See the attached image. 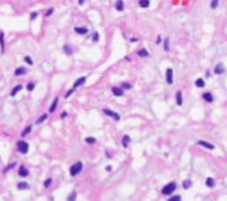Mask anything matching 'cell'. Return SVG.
Masks as SVG:
<instances>
[{
	"instance_id": "cell-1",
	"label": "cell",
	"mask_w": 227,
	"mask_h": 201,
	"mask_svg": "<svg viewBox=\"0 0 227 201\" xmlns=\"http://www.w3.org/2000/svg\"><path fill=\"white\" fill-rule=\"evenodd\" d=\"M81 170H83V163H81V162H76L74 165H72L69 173H70V175H72V177H74V175H77Z\"/></svg>"
},
{
	"instance_id": "cell-2",
	"label": "cell",
	"mask_w": 227,
	"mask_h": 201,
	"mask_svg": "<svg viewBox=\"0 0 227 201\" xmlns=\"http://www.w3.org/2000/svg\"><path fill=\"white\" fill-rule=\"evenodd\" d=\"M176 182H170V184H168V185H165L164 188H162V194H165V196H169V194H172L173 192H174V189H176Z\"/></svg>"
},
{
	"instance_id": "cell-3",
	"label": "cell",
	"mask_w": 227,
	"mask_h": 201,
	"mask_svg": "<svg viewBox=\"0 0 227 201\" xmlns=\"http://www.w3.org/2000/svg\"><path fill=\"white\" fill-rule=\"evenodd\" d=\"M16 146H18L19 152H22V154H26V152H28V143L20 140V142L16 143Z\"/></svg>"
},
{
	"instance_id": "cell-4",
	"label": "cell",
	"mask_w": 227,
	"mask_h": 201,
	"mask_svg": "<svg viewBox=\"0 0 227 201\" xmlns=\"http://www.w3.org/2000/svg\"><path fill=\"white\" fill-rule=\"evenodd\" d=\"M103 112H104V115H107V116L114 117L115 120H119V119H120V116H119V115H118L116 112H114V111H111V109H108V108H104V109H103Z\"/></svg>"
},
{
	"instance_id": "cell-5",
	"label": "cell",
	"mask_w": 227,
	"mask_h": 201,
	"mask_svg": "<svg viewBox=\"0 0 227 201\" xmlns=\"http://www.w3.org/2000/svg\"><path fill=\"white\" fill-rule=\"evenodd\" d=\"M166 82L169 85L173 84V69L172 68H168L166 69Z\"/></svg>"
},
{
	"instance_id": "cell-6",
	"label": "cell",
	"mask_w": 227,
	"mask_h": 201,
	"mask_svg": "<svg viewBox=\"0 0 227 201\" xmlns=\"http://www.w3.org/2000/svg\"><path fill=\"white\" fill-rule=\"evenodd\" d=\"M197 145H200V146H203V147H206V149H210V150H214V149H215V146H214V145H211V143H208V142H206V140H199V142H197Z\"/></svg>"
},
{
	"instance_id": "cell-7",
	"label": "cell",
	"mask_w": 227,
	"mask_h": 201,
	"mask_svg": "<svg viewBox=\"0 0 227 201\" xmlns=\"http://www.w3.org/2000/svg\"><path fill=\"white\" fill-rule=\"evenodd\" d=\"M214 72H215V74H222V73L224 72V65H223V64H218V65L215 66Z\"/></svg>"
},
{
	"instance_id": "cell-8",
	"label": "cell",
	"mask_w": 227,
	"mask_h": 201,
	"mask_svg": "<svg viewBox=\"0 0 227 201\" xmlns=\"http://www.w3.org/2000/svg\"><path fill=\"white\" fill-rule=\"evenodd\" d=\"M112 93L115 94V96H123V94H124V92H123V89L122 88H118V87H114L112 88Z\"/></svg>"
},
{
	"instance_id": "cell-9",
	"label": "cell",
	"mask_w": 227,
	"mask_h": 201,
	"mask_svg": "<svg viewBox=\"0 0 227 201\" xmlns=\"http://www.w3.org/2000/svg\"><path fill=\"white\" fill-rule=\"evenodd\" d=\"M74 31L77 32V34H80V35H84V34L88 32V28L87 27H74Z\"/></svg>"
},
{
	"instance_id": "cell-10",
	"label": "cell",
	"mask_w": 227,
	"mask_h": 201,
	"mask_svg": "<svg viewBox=\"0 0 227 201\" xmlns=\"http://www.w3.org/2000/svg\"><path fill=\"white\" fill-rule=\"evenodd\" d=\"M115 8H116V11H123V9H124V3H123V0H118L115 3Z\"/></svg>"
},
{
	"instance_id": "cell-11",
	"label": "cell",
	"mask_w": 227,
	"mask_h": 201,
	"mask_svg": "<svg viewBox=\"0 0 227 201\" xmlns=\"http://www.w3.org/2000/svg\"><path fill=\"white\" fill-rule=\"evenodd\" d=\"M176 103H177V105H183V93H181V90H178V92L176 93Z\"/></svg>"
},
{
	"instance_id": "cell-12",
	"label": "cell",
	"mask_w": 227,
	"mask_h": 201,
	"mask_svg": "<svg viewBox=\"0 0 227 201\" xmlns=\"http://www.w3.org/2000/svg\"><path fill=\"white\" fill-rule=\"evenodd\" d=\"M203 99H204L207 103H212V101H214V97H212V94L210 92H206L204 94H203Z\"/></svg>"
},
{
	"instance_id": "cell-13",
	"label": "cell",
	"mask_w": 227,
	"mask_h": 201,
	"mask_svg": "<svg viewBox=\"0 0 227 201\" xmlns=\"http://www.w3.org/2000/svg\"><path fill=\"white\" fill-rule=\"evenodd\" d=\"M85 77H80V78H77V81H74V85H73V88H77V87H80V85H83L84 82H85Z\"/></svg>"
},
{
	"instance_id": "cell-14",
	"label": "cell",
	"mask_w": 227,
	"mask_h": 201,
	"mask_svg": "<svg viewBox=\"0 0 227 201\" xmlns=\"http://www.w3.org/2000/svg\"><path fill=\"white\" fill-rule=\"evenodd\" d=\"M19 175L20 177H27L28 175V170L25 166H20V169H19Z\"/></svg>"
},
{
	"instance_id": "cell-15",
	"label": "cell",
	"mask_w": 227,
	"mask_h": 201,
	"mask_svg": "<svg viewBox=\"0 0 227 201\" xmlns=\"http://www.w3.org/2000/svg\"><path fill=\"white\" fill-rule=\"evenodd\" d=\"M138 55H139V57H143V58H147L150 54H149V51L146 50V49H141V50L138 51Z\"/></svg>"
},
{
	"instance_id": "cell-16",
	"label": "cell",
	"mask_w": 227,
	"mask_h": 201,
	"mask_svg": "<svg viewBox=\"0 0 227 201\" xmlns=\"http://www.w3.org/2000/svg\"><path fill=\"white\" fill-rule=\"evenodd\" d=\"M129 143H130V136L129 135H124L122 138V145H123V147H127L129 146Z\"/></svg>"
},
{
	"instance_id": "cell-17",
	"label": "cell",
	"mask_w": 227,
	"mask_h": 201,
	"mask_svg": "<svg viewBox=\"0 0 227 201\" xmlns=\"http://www.w3.org/2000/svg\"><path fill=\"white\" fill-rule=\"evenodd\" d=\"M138 4H139L142 8H147V7L150 6V2H149V0H139Z\"/></svg>"
},
{
	"instance_id": "cell-18",
	"label": "cell",
	"mask_w": 227,
	"mask_h": 201,
	"mask_svg": "<svg viewBox=\"0 0 227 201\" xmlns=\"http://www.w3.org/2000/svg\"><path fill=\"white\" fill-rule=\"evenodd\" d=\"M195 84H196L197 88H203V87L206 85V82H204V80H203V78H197V80L195 81Z\"/></svg>"
},
{
	"instance_id": "cell-19",
	"label": "cell",
	"mask_w": 227,
	"mask_h": 201,
	"mask_svg": "<svg viewBox=\"0 0 227 201\" xmlns=\"http://www.w3.org/2000/svg\"><path fill=\"white\" fill-rule=\"evenodd\" d=\"M26 69L25 68H18L16 70H15V76H23V74H26Z\"/></svg>"
},
{
	"instance_id": "cell-20",
	"label": "cell",
	"mask_w": 227,
	"mask_h": 201,
	"mask_svg": "<svg viewBox=\"0 0 227 201\" xmlns=\"http://www.w3.org/2000/svg\"><path fill=\"white\" fill-rule=\"evenodd\" d=\"M57 104H58V99H54V101H53V104H51V107H50V109H49V112H50V113L55 111V108H57Z\"/></svg>"
},
{
	"instance_id": "cell-21",
	"label": "cell",
	"mask_w": 227,
	"mask_h": 201,
	"mask_svg": "<svg viewBox=\"0 0 227 201\" xmlns=\"http://www.w3.org/2000/svg\"><path fill=\"white\" fill-rule=\"evenodd\" d=\"M0 47H2V53H4V35L0 32Z\"/></svg>"
},
{
	"instance_id": "cell-22",
	"label": "cell",
	"mask_w": 227,
	"mask_h": 201,
	"mask_svg": "<svg viewBox=\"0 0 227 201\" xmlns=\"http://www.w3.org/2000/svg\"><path fill=\"white\" fill-rule=\"evenodd\" d=\"M27 188H28V184H27V182H19V184H18V189H20V190L27 189Z\"/></svg>"
},
{
	"instance_id": "cell-23",
	"label": "cell",
	"mask_w": 227,
	"mask_h": 201,
	"mask_svg": "<svg viewBox=\"0 0 227 201\" xmlns=\"http://www.w3.org/2000/svg\"><path fill=\"white\" fill-rule=\"evenodd\" d=\"M20 89H22V85H16V87L12 89V92H11V96H15V94H16V93H18V92H19V90H20Z\"/></svg>"
},
{
	"instance_id": "cell-24",
	"label": "cell",
	"mask_w": 227,
	"mask_h": 201,
	"mask_svg": "<svg viewBox=\"0 0 227 201\" xmlns=\"http://www.w3.org/2000/svg\"><path fill=\"white\" fill-rule=\"evenodd\" d=\"M206 184H207V186L208 188H212V186L215 185V181L212 180V178H207V181H206Z\"/></svg>"
},
{
	"instance_id": "cell-25",
	"label": "cell",
	"mask_w": 227,
	"mask_h": 201,
	"mask_svg": "<svg viewBox=\"0 0 227 201\" xmlns=\"http://www.w3.org/2000/svg\"><path fill=\"white\" fill-rule=\"evenodd\" d=\"M191 185H192L191 180H185V181H184V182H183V186H184V189H188V188H189V186H191Z\"/></svg>"
},
{
	"instance_id": "cell-26",
	"label": "cell",
	"mask_w": 227,
	"mask_h": 201,
	"mask_svg": "<svg viewBox=\"0 0 227 201\" xmlns=\"http://www.w3.org/2000/svg\"><path fill=\"white\" fill-rule=\"evenodd\" d=\"M46 119H47V115H42V116H41V117H39V119H38V120H37V124H41L42 122H45Z\"/></svg>"
},
{
	"instance_id": "cell-27",
	"label": "cell",
	"mask_w": 227,
	"mask_h": 201,
	"mask_svg": "<svg viewBox=\"0 0 227 201\" xmlns=\"http://www.w3.org/2000/svg\"><path fill=\"white\" fill-rule=\"evenodd\" d=\"M85 142L89 143V145H95V143H96V139H95V138H87Z\"/></svg>"
},
{
	"instance_id": "cell-28",
	"label": "cell",
	"mask_w": 227,
	"mask_h": 201,
	"mask_svg": "<svg viewBox=\"0 0 227 201\" xmlns=\"http://www.w3.org/2000/svg\"><path fill=\"white\" fill-rule=\"evenodd\" d=\"M30 131H31V127H30V126H28V127H26V128H25V131L22 132V136H26V135H28V132H30Z\"/></svg>"
},
{
	"instance_id": "cell-29",
	"label": "cell",
	"mask_w": 227,
	"mask_h": 201,
	"mask_svg": "<svg viewBox=\"0 0 227 201\" xmlns=\"http://www.w3.org/2000/svg\"><path fill=\"white\" fill-rule=\"evenodd\" d=\"M164 50H165V51L169 50V39H165V41H164Z\"/></svg>"
},
{
	"instance_id": "cell-30",
	"label": "cell",
	"mask_w": 227,
	"mask_h": 201,
	"mask_svg": "<svg viewBox=\"0 0 227 201\" xmlns=\"http://www.w3.org/2000/svg\"><path fill=\"white\" fill-rule=\"evenodd\" d=\"M169 201H181V196H173L172 198H169Z\"/></svg>"
},
{
	"instance_id": "cell-31",
	"label": "cell",
	"mask_w": 227,
	"mask_h": 201,
	"mask_svg": "<svg viewBox=\"0 0 227 201\" xmlns=\"http://www.w3.org/2000/svg\"><path fill=\"white\" fill-rule=\"evenodd\" d=\"M218 3H219V0H212V2H211V8H216L218 7Z\"/></svg>"
},
{
	"instance_id": "cell-32",
	"label": "cell",
	"mask_w": 227,
	"mask_h": 201,
	"mask_svg": "<svg viewBox=\"0 0 227 201\" xmlns=\"http://www.w3.org/2000/svg\"><path fill=\"white\" fill-rule=\"evenodd\" d=\"M64 50H65L66 54H72V50L69 49V46H68V45H65V46H64Z\"/></svg>"
},
{
	"instance_id": "cell-33",
	"label": "cell",
	"mask_w": 227,
	"mask_h": 201,
	"mask_svg": "<svg viewBox=\"0 0 227 201\" xmlns=\"http://www.w3.org/2000/svg\"><path fill=\"white\" fill-rule=\"evenodd\" d=\"M73 92H74V88H72V89H69L68 92H66V94H65V97H69L70 94H73Z\"/></svg>"
},
{
	"instance_id": "cell-34",
	"label": "cell",
	"mask_w": 227,
	"mask_h": 201,
	"mask_svg": "<svg viewBox=\"0 0 227 201\" xmlns=\"http://www.w3.org/2000/svg\"><path fill=\"white\" fill-rule=\"evenodd\" d=\"M68 200H76V192L70 193V194L68 196Z\"/></svg>"
},
{
	"instance_id": "cell-35",
	"label": "cell",
	"mask_w": 227,
	"mask_h": 201,
	"mask_svg": "<svg viewBox=\"0 0 227 201\" xmlns=\"http://www.w3.org/2000/svg\"><path fill=\"white\" fill-rule=\"evenodd\" d=\"M25 61L27 62L28 65H32V60H31V58H30V57H28V55H27V57H25Z\"/></svg>"
},
{
	"instance_id": "cell-36",
	"label": "cell",
	"mask_w": 227,
	"mask_h": 201,
	"mask_svg": "<svg viewBox=\"0 0 227 201\" xmlns=\"http://www.w3.org/2000/svg\"><path fill=\"white\" fill-rule=\"evenodd\" d=\"M51 185V178H47L46 181H45V186L47 188V186H50Z\"/></svg>"
},
{
	"instance_id": "cell-37",
	"label": "cell",
	"mask_w": 227,
	"mask_h": 201,
	"mask_svg": "<svg viewBox=\"0 0 227 201\" xmlns=\"http://www.w3.org/2000/svg\"><path fill=\"white\" fill-rule=\"evenodd\" d=\"M123 88H124V89H131V85H130V84L123 82Z\"/></svg>"
},
{
	"instance_id": "cell-38",
	"label": "cell",
	"mask_w": 227,
	"mask_h": 201,
	"mask_svg": "<svg viewBox=\"0 0 227 201\" xmlns=\"http://www.w3.org/2000/svg\"><path fill=\"white\" fill-rule=\"evenodd\" d=\"M34 89V84H27V90H32Z\"/></svg>"
},
{
	"instance_id": "cell-39",
	"label": "cell",
	"mask_w": 227,
	"mask_h": 201,
	"mask_svg": "<svg viewBox=\"0 0 227 201\" xmlns=\"http://www.w3.org/2000/svg\"><path fill=\"white\" fill-rule=\"evenodd\" d=\"M93 41H95V42H97V41H99V34H97V32H95V35H93Z\"/></svg>"
},
{
	"instance_id": "cell-40",
	"label": "cell",
	"mask_w": 227,
	"mask_h": 201,
	"mask_svg": "<svg viewBox=\"0 0 227 201\" xmlns=\"http://www.w3.org/2000/svg\"><path fill=\"white\" fill-rule=\"evenodd\" d=\"M51 14H53V9H49V11H47V12H46V16H50V15H51Z\"/></svg>"
},
{
	"instance_id": "cell-41",
	"label": "cell",
	"mask_w": 227,
	"mask_h": 201,
	"mask_svg": "<svg viewBox=\"0 0 227 201\" xmlns=\"http://www.w3.org/2000/svg\"><path fill=\"white\" fill-rule=\"evenodd\" d=\"M37 15H38L37 12H32V14H31V19H35V18H37Z\"/></svg>"
},
{
	"instance_id": "cell-42",
	"label": "cell",
	"mask_w": 227,
	"mask_h": 201,
	"mask_svg": "<svg viewBox=\"0 0 227 201\" xmlns=\"http://www.w3.org/2000/svg\"><path fill=\"white\" fill-rule=\"evenodd\" d=\"M106 169H107V171H111V170H112V167H111V166H110V165H108V166H107V167H106Z\"/></svg>"
},
{
	"instance_id": "cell-43",
	"label": "cell",
	"mask_w": 227,
	"mask_h": 201,
	"mask_svg": "<svg viewBox=\"0 0 227 201\" xmlns=\"http://www.w3.org/2000/svg\"><path fill=\"white\" fill-rule=\"evenodd\" d=\"M161 41H162V39H161V37H158V38H157V39H155V42H157V43H160V42H161Z\"/></svg>"
},
{
	"instance_id": "cell-44",
	"label": "cell",
	"mask_w": 227,
	"mask_h": 201,
	"mask_svg": "<svg viewBox=\"0 0 227 201\" xmlns=\"http://www.w3.org/2000/svg\"><path fill=\"white\" fill-rule=\"evenodd\" d=\"M84 2H85V0H78V4H83Z\"/></svg>"
}]
</instances>
